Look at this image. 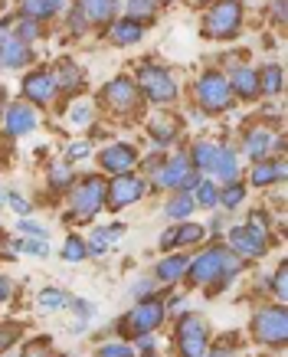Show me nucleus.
Returning <instances> with one entry per match:
<instances>
[{"label": "nucleus", "instance_id": "1", "mask_svg": "<svg viewBox=\"0 0 288 357\" xmlns=\"http://www.w3.org/2000/svg\"><path fill=\"white\" fill-rule=\"evenodd\" d=\"M236 269H239V259H236L229 249H220V246L200 252V256L187 266L190 282H200V285H216V289H223L226 282L236 275Z\"/></svg>", "mask_w": 288, "mask_h": 357}, {"label": "nucleus", "instance_id": "2", "mask_svg": "<svg viewBox=\"0 0 288 357\" xmlns=\"http://www.w3.org/2000/svg\"><path fill=\"white\" fill-rule=\"evenodd\" d=\"M98 210H105V181L102 177H86L73 190V220H92Z\"/></svg>", "mask_w": 288, "mask_h": 357}, {"label": "nucleus", "instance_id": "3", "mask_svg": "<svg viewBox=\"0 0 288 357\" xmlns=\"http://www.w3.org/2000/svg\"><path fill=\"white\" fill-rule=\"evenodd\" d=\"M160 321H164V305H160L158 298H148V302H141L135 312L125 314L118 328H121L125 337H141V335H148V331H154Z\"/></svg>", "mask_w": 288, "mask_h": 357}, {"label": "nucleus", "instance_id": "4", "mask_svg": "<svg viewBox=\"0 0 288 357\" xmlns=\"http://www.w3.org/2000/svg\"><path fill=\"white\" fill-rule=\"evenodd\" d=\"M239 20H243V7L239 0H216L210 13H206V33L216 36V40H226L239 30Z\"/></svg>", "mask_w": 288, "mask_h": 357}, {"label": "nucleus", "instance_id": "5", "mask_svg": "<svg viewBox=\"0 0 288 357\" xmlns=\"http://www.w3.org/2000/svg\"><path fill=\"white\" fill-rule=\"evenodd\" d=\"M197 98H200V105L206 112H223L233 102V89H229V82L220 73H206L197 82Z\"/></svg>", "mask_w": 288, "mask_h": 357}, {"label": "nucleus", "instance_id": "6", "mask_svg": "<svg viewBox=\"0 0 288 357\" xmlns=\"http://www.w3.org/2000/svg\"><path fill=\"white\" fill-rule=\"evenodd\" d=\"M144 194V181L135 174H118L112 184H105V206L108 210H125Z\"/></svg>", "mask_w": 288, "mask_h": 357}, {"label": "nucleus", "instance_id": "7", "mask_svg": "<svg viewBox=\"0 0 288 357\" xmlns=\"http://www.w3.org/2000/svg\"><path fill=\"white\" fill-rule=\"evenodd\" d=\"M256 335H259V341H266V344H285L288 318H285V308H282V305L256 314Z\"/></svg>", "mask_w": 288, "mask_h": 357}, {"label": "nucleus", "instance_id": "8", "mask_svg": "<svg viewBox=\"0 0 288 357\" xmlns=\"http://www.w3.org/2000/svg\"><path fill=\"white\" fill-rule=\"evenodd\" d=\"M177 337H181L183 357H200L203 351H206V337H210V331H206V325H203V318H197V314H187V318L181 321V331H177Z\"/></svg>", "mask_w": 288, "mask_h": 357}, {"label": "nucleus", "instance_id": "9", "mask_svg": "<svg viewBox=\"0 0 288 357\" xmlns=\"http://www.w3.org/2000/svg\"><path fill=\"white\" fill-rule=\"evenodd\" d=\"M158 184L160 187H181V190H190V187L200 184V177L193 171V164L187 158H174L171 164H164L158 174Z\"/></svg>", "mask_w": 288, "mask_h": 357}, {"label": "nucleus", "instance_id": "10", "mask_svg": "<svg viewBox=\"0 0 288 357\" xmlns=\"http://www.w3.org/2000/svg\"><path fill=\"white\" fill-rule=\"evenodd\" d=\"M141 89L151 102H174L177 96V86L164 69H141Z\"/></svg>", "mask_w": 288, "mask_h": 357}, {"label": "nucleus", "instance_id": "11", "mask_svg": "<svg viewBox=\"0 0 288 357\" xmlns=\"http://www.w3.org/2000/svg\"><path fill=\"white\" fill-rule=\"evenodd\" d=\"M102 98H105L112 109L128 112V109H135V102H138V86H135L128 76H118L102 89Z\"/></svg>", "mask_w": 288, "mask_h": 357}, {"label": "nucleus", "instance_id": "12", "mask_svg": "<svg viewBox=\"0 0 288 357\" xmlns=\"http://www.w3.org/2000/svg\"><path fill=\"white\" fill-rule=\"evenodd\" d=\"M229 243L239 256H262L266 252V233H259L256 227H236L229 229Z\"/></svg>", "mask_w": 288, "mask_h": 357}, {"label": "nucleus", "instance_id": "13", "mask_svg": "<svg viewBox=\"0 0 288 357\" xmlns=\"http://www.w3.org/2000/svg\"><path fill=\"white\" fill-rule=\"evenodd\" d=\"M138 161V154L131 144H108L105 151H102V167L112 174H128Z\"/></svg>", "mask_w": 288, "mask_h": 357}, {"label": "nucleus", "instance_id": "14", "mask_svg": "<svg viewBox=\"0 0 288 357\" xmlns=\"http://www.w3.org/2000/svg\"><path fill=\"white\" fill-rule=\"evenodd\" d=\"M53 92H56V86L50 73H33V76L23 79V96L30 98L33 105H46L53 98Z\"/></svg>", "mask_w": 288, "mask_h": 357}, {"label": "nucleus", "instance_id": "15", "mask_svg": "<svg viewBox=\"0 0 288 357\" xmlns=\"http://www.w3.org/2000/svg\"><path fill=\"white\" fill-rule=\"evenodd\" d=\"M33 128H36L33 105H10V112H7V135L20 138V135H30Z\"/></svg>", "mask_w": 288, "mask_h": 357}, {"label": "nucleus", "instance_id": "16", "mask_svg": "<svg viewBox=\"0 0 288 357\" xmlns=\"http://www.w3.org/2000/svg\"><path fill=\"white\" fill-rule=\"evenodd\" d=\"M26 59H30V43H23L17 36H7V40L0 43V66L20 69V66H26Z\"/></svg>", "mask_w": 288, "mask_h": 357}, {"label": "nucleus", "instance_id": "17", "mask_svg": "<svg viewBox=\"0 0 288 357\" xmlns=\"http://www.w3.org/2000/svg\"><path fill=\"white\" fill-rule=\"evenodd\" d=\"M108 36H112V43H118V46L138 43V40H141V23L131 20V17H128V20H118V23H112Z\"/></svg>", "mask_w": 288, "mask_h": 357}, {"label": "nucleus", "instance_id": "18", "mask_svg": "<svg viewBox=\"0 0 288 357\" xmlns=\"http://www.w3.org/2000/svg\"><path fill=\"white\" fill-rule=\"evenodd\" d=\"M79 10L86 13V20L105 23V20H112V13H115V0H82Z\"/></svg>", "mask_w": 288, "mask_h": 357}, {"label": "nucleus", "instance_id": "19", "mask_svg": "<svg viewBox=\"0 0 288 357\" xmlns=\"http://www.w3.org/2000/svg\"><path fill=\"white\" fill-rule=\"evenodd\" d=\"M236 167H239V164H236V154L229 151V148H220V151H216V161H213V177H220V181H229V184H233L236 181Z\"/></svg>", "mask_w": 288, "mask_h": 357}, {"label": "nucleus", "instance_id": "20", "mask_svg": "<svg viewBox=\"0 0 288 357\" xmlns=\"http://www.w3.org/2000/svg\"><path fill=\"white\" fill-rule=\"evenodd\" d=\"M66 7V0H23V10L36 17V20H46V17H56V13Z\"/></svg>", "mask_w": 288, "mask_h": 357}, {"label": "nucleus", "instance_id": "21", "mask_svg": "<svg viewBox=\"0 0 288 357\" xmlns=\"http://www.w3.org/2000/svg\"><path fill=\"white\" fill-rule=\"evenodd\" d=\"M187 256H171V259H164L158 266V279L160 282H177L181 275H187Z\"/></svg>", "mask_w": 288, "mask_h": 357}, {"label": "nucleus", "instance_id": "22", "mask_svg": "<svg viewBox=\"0 0 288 357\" xmlns=\"http://www.w3.org/2000/svg\"><path fill=\"white\" fill-rule=\"evenodd\" d=\"M268 148H272V135H268L266 128H256V131H249V138H245V151L252 154L256 161H262L268 154Z\"/></svg>", "mask_w": 288, "mask_h": 357}, {"label": "nucleus", "instance_id": "23", "mask_svg": "<svg viewBox=\"0 0 288 357\" xmlns=\"http://www.w3.org/2000/svg\"><path fill=\"white\" fill-rule=\"evenodd\" d=\"M233 89L243 98H252L259 92V76L252 73V69H236L233 73Z\"/></svg>", "mask_w": 288, "mask_h": 357}, {"label": "nucleus", "instance_id": "24", "mask_svg": "<svg viewBox=\"0 0 288 357\" xmlns=\"http://www.w3.org/2000/svg\"><path fill=\"white\" fill-rule=\"evenodd\" d=\"M216 151H220V148H216V144H210V141H197V144H193V164H197V167H200V171H213V161H216Z\"/></svg>", "mask_w": 288, "mask_h": 357}, {"label": "nucleus", "instance_id": "25", "mask_svg": "<svg viewBox=\"0 0 288 357\" xmlns=\"http://www.w3.org/2000/svg\"><path fill=\"white\" fill-rule=\"evenodd\" d=\"M118 236H121V227H102V229H96V233H92V252H96V256H102V252H105V246H115L118 243Z\"/></svg>", "mask_w": 288, "mask_h": 357}, {"label": "nucleus", "instance_id": "26", "mask_svg": "<svg viewBox=\"0 0 288 357\" xmlns=\"http://www.w3.org/2000/svg\"><path fill=\"white\" fill-rule=\"evenodd\" d=\"M79 82H82V73H79L73 63H59V66H56V76H53V86L56 89H75Z\"/></svg>", "mask_w": 288, "mask_h": 357}, {"label": "nucleus", "instance_id": "27", "mask_svg": "<svg viewBox=\"0 0 288 357\" xmlns=\"http://www.w3.org/2000/svg\"><path fill=\"white\" fill-rule=\"evenodd\" d=\"M285 177V164H256V171H252V184L266 187L272 181H282Z\"/></svg>", "mask_w": 288, "mask_h": 357}, {"label": "nucleus", "instance_id": "28", "mask_svg": "<svg viewBox=\"0 0 288 357\" xmlns=\"http://www.w3.org/2000/svg\"><path fill=\"white\" fill-rule=\"evenodd\" d=\"M193 210H197L193 197L187 194V190H181V194H177L171 204H167V217H171V220H183V217H190Z\"/></svg>", "mask_w": 288, "mask_h": 357}, {"label": "nucleus", "instance_id": "29", "mask_svg": "<svg viewBox=\"0 0 288 357\" xmlns=\"http://www.w3.org/2000/svg\"><path fill=\"white\" fill-rule=\"evenodd\" d=\"M203 236H206L203 227H197V223H183V227L174 229V246H190V243H200Z\"/></svg>", "mask_w": 288, "mask_h": 357}, {"label": "nucleus", "instance_id": "30", "mask_svg": "<svg viewBox=\"0 0 288 357\" xmlns=\"http://www.w3.org/2000/svg\"><path fill=\"white\" fill-rule=\"evenodd\" d=\"M259 89L268 92V96L282 92V69H278V66H266V69H262V76H259Z\"/></svg>", "mask_w": 288, "mask_h": 357}, {"label": "nucleus", "instance_id": "31", "mask_svg": "<svg viewBox=\"0 0 288 357\" xmlns=\"http://www.w3.org/2000/svg\"><path fill=\"white\" fill-rule=\"evenodd\" d=\"M193 204L210 206V210H213V204H220V190H216L213 181H200V184H197V197H193Z\"/></svg>", "mask_w": 288, "mask_h": 357}, {"label": "nucleus", "instance_id": "32", "mask_svg": "<svg viewBox=\"0 0 288 357\" xmlns=\"http://www.w3.org/2000/svg\"><path fill=\"white\" fill-rule=\"evenodd\" d=\"M86 252H89V246L82 243V236H75L73 233V236L66 239V246H63V259L66 262H82L86 259Z\"/></svg>", "mask_w": 288, "mask_h": 357}, {"label": "nucleus", "instance_id": "33", "mask_svg": "<svg viewBox=\"0 0 288 357\" xmlns=\"http://www.w3.org/2000/svg\"><path fill=\"white\" fill-rule=\"evenodd\" d=\"M63 305H66V295L59 292V289H43V292H40V308H43V312H59Z\"/></svg>", "mask_w": 288, "mask_h": 357}, {"label": "nucleus", "instance_id": "34", "mask_svg": "<svg viewBox=\"0 0 288 357\" xmlns=\"http://www.w3.org/2000/svg\"><path fill=\"white\" fill-rule=\"evenodd\" d=\"M243 197H245V190H243V187H239V184H236V181H233V184H229V187H226V190H223V194H220V204H223L226 210H233V206H239V204H243Z\"/></svg>", "mask_w": 288, "mask_h": 357}, {"label": "nucleus", "instance_id": "35", "mask_svg": "<svg viewBox=\"0 0 288 357\" xmlns=\"http://www.w3.org/2000/svg\"><path fill=\"white\" fill-rule=\"evenodd\" d=\"M69 121H73V125H89V121H92V105H89V102H75L73 112H69Z\"/></svg>", "mask_w": 288, "mask_h": 357}, {"label": "nucleus", "instance_id": "36", "mask_svg": "<svg viewBox=\"0 0 288 357\" xmlns=\"http://www.w3.org/2000/svg\"><path fill=\"white\" fill-rule=\"evenodd\" d=\"M151 10H154V0H128V13H131V20L151 17Z\"/></svg>", "mask_w": 288, "mask_h": 357}, {"label": "nucleus", "instance_id": "37", "mask_svg": "<svg viewBox=\"0 0 288 357\" xmlns=\"http://www.w3.org/2000/svg\"><path fill=\"white\" fill-rule=\"evenodd\" d=\"M151 135L160 141V144H167V141L174 138V128H171V121H154L151 125Z\"/></svg>", "mask_w": 288, "mask_h": 357}, {"label": "nucleus", "instance_id": "38", "mask_svg": "<svg viewBox=\"0 0 288 357\" xmlns=\"http://www.w3.org/2000/svg\"><path fill=\"white\" fill-rule=\"evenodd\" d=\"M20 249H23V252H30V256H46V252H50L46 239H23Z\"/></svg>", "mask_w": 288, "mask_h": 357}, {"label": "nucleus", "instance_id": "39", "mask_svg": "<svg viewBox=\"0 0 288 357\" xmlns=\"http://www.w3.org/2000/svg\"><path fill=\"white\" fill-rule=\"evenodd\" d=\"M20 233H26V239H46V236H50V233H46V227L30 223V220H20Z\"/></svg>", "mask_w": 288, "mask_h": 357}, {"label": "nucleus", "instance_id": "40", "mask_svg": "<svg viewBox=\"0 0 288 357\" xmlns=\"http://www.w3.org/2000/svg\"><path fill=\"white\" fill-rule=\"evenodd\" d=\"M98 357H131L128 344H102L98 347Z\"/></svg>", "mask_w": 288, "mask_h": 357}, {"label": "nucleus", "instance_id": "41", "mask_svg": "<svg viewBox=\"0 0 288 357\" xmlns=\"http://www.w3.org/2000/svg\"><path fill=\"white\" fill-rule=\"evenodd\" d=\"M36 36H40V26H36L33 20H20V36H17V40L30 43V40H36Z\"/></svg>", "mask_w": 288, "mask_h": 357}, {"label": "nucleus", "instance_id": "42", "mask_svg": "<svg viewBox=\"0 0 288 357\" xmlns=\"http://www.w3.org/2000/svg\"><path fill=\"white\" fill-rule=\"evenodd\" d=\"M69 181H73V174H69V167H66V164L53 167V184H56V187H66Z\"/></svg>", "mask_w": 288, "mask_h": 357}, {"label": "nucleus", "instance_id": "43", "mask_svg": "<svg viewBox=\"0 0 288 357\" xmlns=\"http://www.w3.org/2000/svg\"><path fill=\"white\" fill-rule=\"evenodd\" d=\"M82 158H89V144H86V141H75V144H69V161H82Z\"/></svg>", "mask_w": 288, "mask_h": 357}, {"label": "nucleus", "instance_id": "44", "mask_svg": "<svg viewBox=\"0 0 288 357\" xmlns=\"http://www.w3.org/2000/svg\"><path fill=\"white\" fill-rule=\"evenodd\" d=\"M7 200H10V206H13V210H17V213H20V217H26V213H30V204H26L23 197H17V194H7Z\"/></svg>", "mask_w": 288, "mask_h": 357}, {"label": "nucleus", "instance_id": "45", "mask_svg": "<svg viewBox=\"0 0 288 357\" xmlns=\"http://www.w3.org/2000/svg\"><path fill=\"white\" fill-rule=\"evenodd\" d=\"M92 312H96V308H92V302H82V298L75 302V314H79L82 321H89V318H92Z\"/></svg>", "mask_w": 288, "mask_h": 357}, {"label": "nucleus", "instance_id": "46", "mask_svg": "<svg viewBox=\"0 0 288 357\" xmlns=\"http://www.w3.org/2000/svg\"><path fill=\"white\" fill-rule=\"evenodd\" d=\"M26 357H50V344H46V341L30 344V347H26Z\"/></svg>", "mask_w": 288, "mask_h": 357}, {"label": "nucleus", "instance_id": "47", "mask_svg": "<svg viewBox=\"0 0 288 357\" xmlns=\"http://www.w3.org/2000/svg\"><path fill=\"white\" fill-rule=\"evenodd\" d=\"M275 295L285 298V266H278V272H275Z\"/></svg>", "mask_w": 288, "mask_h": 357}, {"label": "nucleus", "instance_id": "48", "mask_svg": "<svg viewBox=\"0 0 288 357\" xmlns=\"http://www.w3.org/2000/svg\"><path fill=\"white\" fill-rule=\"evenodd\" d=\"M69 23H73V30H82V26H86V13H82V10H73Z\"/></svg>", "mask_w": 288, "mask_h": 357}, {"label": "nucleus", "instance_id": "49", "mask_svg": "<svg viewBox=\"0 0 288 357\" xmlns=\"http://www.w3.org/2000/svg\"><path fill=\"white\" fill-rule=\"evenodd\" d=\"M151 289H154V285H151V282H148V279H141V282H138V285H135V289H131V295H138V298H141V295H148V292H151Z\"/></svg>", "mask_w": 288, "mask_h": 357}, {"label": "nucleus", "instance_id": "50", "mask_svg": "<svg viewBox=\"0 0 288 357\" xmlns=\"http://www.w3.org/2000/svg\"><path fill=\"white\" fill-rule=\"evenodd\" d=\"M138 347H141V351H144V354H148V351H154V341H151V337H144V335H141Z\"/></svg>", "mask_w": 288, "mask_h": 357}, {"label": "nucleus", "instance_id": "51", "mask_svg": "<svg viewBox=\"0 0 288 357\" xmlns=\"http://www.w3.org/2000/svg\"><path fill=\"white\" fill-rule=\"evenodd\" d=\"M7 295H10V282H7V279H0V302H3Z\"/></svg>", "mask_w": 288, "mask_h": 357}, {"label": "nucleus", "instance_id": "52", "mask_svg": "<svg viewBox=\"0 0 288 357\" xmlns=\"http://www.w3.org/2000/svg\"><path fill=\"white\" fill-rule=\"evenodd\" d=\"M275 13H278V20L285 17V0H275Z\"/></svg>", "mask_w": 288, "mask_h": 357}, {"label": "nucleus", "instance_id": "53", "mask_svg": "<svg viewBox=\"0 0 288 357\" xmlns=\"http://www.w3.org/2000/svg\"><path fill=\"white\" fill-rule=\"evenodd\" d=\"M10 344V331H0V347Z\"/></svg>", "mask_w": 288, "mask_h": 357}, {"label": "nucleus", "instance_id": "54", "mask_svg": "<svg viewBox=\"0 0 288 357\" xmlns=\"http://www.w3.org/2000/svg\"><path fill=\"white\" fill-rule=\"evenodd\" d=\"M210 357H233V354H229V351H213Z\"/></svg>", "mask_w": 288, "mask_h": 357}, {"label": "nucleus", "instance_id": "55", "mask_svg": "<svg viewBox=\"0 0 288 357\" xmlns=\"http://www.w3.org/2000/svg\"><path fill=\"white\" fill-rule=\"evenodd\" d=\"M3 200H7V194H3V190H0V206H3Z\"/></svg>", "mask_w": 288, "mask_h": 357}, {"label": "nucleus", "instance_id": "56", "mask_svg": "<svg viewBox=\"0 0 288 357\" xmlns=\"http://www.w3.org/2000/svg\"><path fill=\"white\" fill-rule=\"evenodd\" d=\"M0 112H3V92H0Z\"/></svg>", "mask_w": 288, "mask_h": 357}, {"label": "nucleus", "instance_id": "57", "mask_svg": "<svg viewBox=\"0 0 288 357\" xmlns=\"http://www.w3.org/2000/svg\"><path fill=\"white\" fill-rule=\"evenodd\" d=\"M197 3H203V0H197Z\"/></svg>", "mask_w": 288, "mask_h": 357}]
</instances>
